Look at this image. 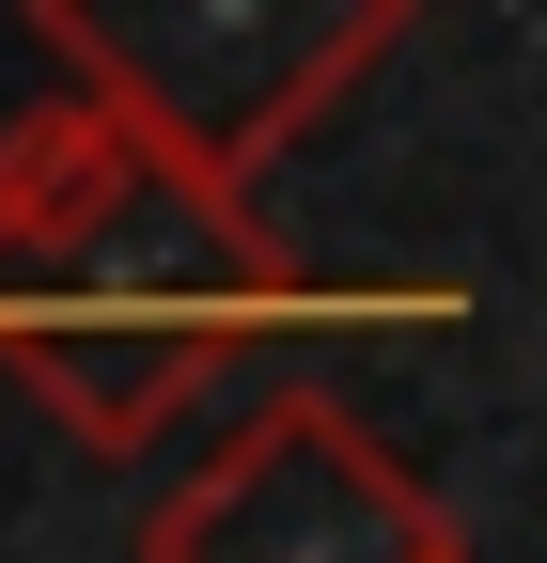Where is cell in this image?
<instances>
[{
	"mask_svg": "<svg viewBox=\"0 0 547 563\" xmlns=\"http://www.w3.org/2000/svg\"><path fill=\"white\" fill-rule=\"evenodd\" d=\"M142 563H454V517L345 391H250L142 517Z\"/></svg>",
	"mask_w": 547,
	"mask_h": 563,
	"instance_id": "cell-3",
	"label": "cell"
},
{
	"mask_svg": "<svg viewBox=\"0 0 547 563\" xmlns=\"http://www.w3.org/2000/svg\"><path fill=\"white\" fill-rule=\"evenodd\" d=\"M406 16L423 0H32V47L63 63V95L125 110L157 157L250 203L406 47Z\"/></svg>",
	"mask_w": 547,
	"mask_h": 563,
	"instance_id": "cell-2",
	"label": "cell"
},
{
	"mask_svg": "<svg viewBox=\"0 0 547 563\" xmlns=\"http://www.w3.org/2000/svg\"><path fill=\"white\" fill-rule=\"evenodd\" d=\"M454 563H469V548H454Z\"/></svg>",
	"mask_w": 547,
	"mask_h": 563,
	"instance_id": "cell-4",
	"label": "cell"
},
{
	"mask_svg": "<svg viewBox=\"0 0 547 563\" xmlns=\"http://www.w3.org/2000/svg\"><path fill=\"white\" fill-rule=\"evenodd\" d=\"M438 329L454 282H313L266 203L203 188L125 110L47 95L0 125V376H16L79 454H142L157 422L266 329Z\"/></svg>",
	"mask_w": 547,
	"mask_h": 563,
	"instance_id": "cell-1",
	"label": "cell"
}]
</instances>
